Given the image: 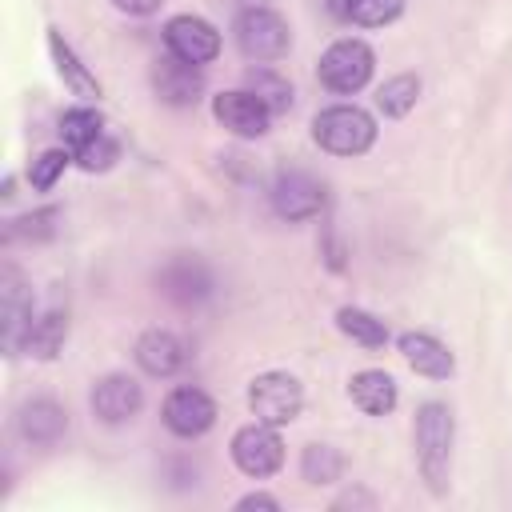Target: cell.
Returning a JSON list of instances; mask_svg holds the SVG:
<instances>
[{
    "label": "cell",
    "mask_w": 512,
    "mask_h": 512,
    "mask_svg": "<svg viewBox=\"0 0 512 512\" xmlns=\"http://www.w3.org/2000/svg\"><path fill=\"white\" fill-rule=\"evenodd\" d=\"M416 464L420 476L428 480V488L436 496L448 492V476H452V444H456V420L452 408L440 400H424L416 408Z\"/></svg>",
    "instance_id": "obj_1"
},
{
    "label": "cell",
    "mask_w": 512,
    "mask_h": 512,
    "mask_svg": "<svg viewBox=\"0 0 512 512\" xmlns=\"http://www.w3.org/2000/svg\"><path fill=\"white\" fill-rule=\"evenodd\" d=\"M312 140L332 156H360L376 144V120L356 104H332L312 116Z\"/></svg>",
    "instance_id": "obj_2"
},
{
    "label": "cell",
    "mask_w": 512,
    "mask_h": 512,
    "mask_svg": "<svg viewBox=\"0 0 512 512\" xmlns=\"http://www.w3.org/2000/svg\"><path fill=\"white\" fill-rule=\"evenodd\" d=\"M372 68H376V56L364 40L356 36H340L332 40L324 52H320V64H316V76L328 92L336 96H352L360 92L368 80H372Z\"/></svg>",
    "instance_id": "obj_3"
},
{
    "label": "cell",
    "mask_w": 512,
    "mask_h": 512,
    "mask_svg": "<svg viewBox=\"0 0 512 512\" xmlns=\"http://www.w3.org/2000/svg\"><path fill=\"white\" fill-rule=\"evenodd\" d=\"M232 36H236V48L248 56V60H280L288 48H292V28L280 12L272 8H244L232 24Z\"/></svg>",
    "instance_id": "obj_4"
},
{
    "label": "cell",
    "mask_w": 512,
    "mask_h": 512,
    "mask_svg": "<svg viewBox=\"0 0 512 512\" xmlns=\"http://www.w3.org/2000/svg\"><path fill=\"white\" fill-rule=\"evenodd\" d=\"M248 408H252L256 420L284 428V424L296 420L300 408H304V384H300L292 372H280V368L260 372V376L248 384Z\"/></svg>",
    "instance_id": "obj_5"
},
{
    "label": "cell",
    "mask_w": 512,
    "mask_h": 512,
    "mask_svg": "<svg viewBox=\"0 0 512 512\" xmlns=\"http://www.w3.org/2000/svg\"><path fill=\"white\" fill-rule=\"evenodd\" d=\"M232 464L252 476V480H264L272 472H280L284 464V440L276 432V424H264V420H252L244 428L232 432Z\"/></svg>",
    "instance_id": "obj_6"
},
{
    "label": "cell",
    "mask_w": 512,
    "mask_h": 512,
    "mask_svg": "<svg viewBox=\"0 0 512 512\" xmlns=\"http://www.w3.org/2000/svg\"><path fill=\"white\" fill-rule=\"evenodd\" d=\"M32 320H36V312H32V288H28V280L8 264V268L0 272V332H4L8 356L24 352V340H28V332H32Z\"/></svg>",
    "instance_id": "obj_7"
},
{
    "label": "cell",
    "mask_w": 512,
    "mask_h": 512,
    "mask_svg": "<svg viewBox=\"0 0 512 512\" xmlns=\"http://www.w3.org/2000/svg\"><path fill=\"white\" fill-rule=\"evenodd\" d=\"M160 416H164V428H168L172 436L192 440V436H204V432L216 424V400H212L204 388L184 384V388H172V392L164 396Z\"/></svg>",
    "instance_id": "obj_8"
},
{
    "label": "cell",
    "mask_w": 512,
    "mask_h": 512,
    "mask_svg": "<svg viewBox=\"0 0 512 512\" xmlns=\"http://www.w3.org/2000/svg\"><path fill=\"white\" fill-rule=\"evenodd\" d=\"M272 208H276V216H284V220H312V216H320V208H324V184H320L312 172L284 168V172L272 180Z\"/></svg>",
    "instance_id": "obj_9"
},
{
    "label": "cell",
    "mask_w": 512,
    "mask_h": 512,
    "mask_svg": "<svg viewBox=\"0 0 512 512\" xmlns=\"http://www.w3.org/2000/svg\"><path fill=\"white\" fill-rule=\"evenodd\" d=\"M164 44L172 56H180L188 64H208L220 56V32L204 16H192V12L172 16L164 24Z\"/></svg>",
    "instance_id": "obj_10"
},
{
    "label": "cell",
    "mask_w": 512,
    "mask_h": 512,
    "mask_svg": "<svg viewBox=\"0 0 512 512\" xmlns=\"http://www.w3.org/2000/svg\"><path fill=\"white\" fill-rule=\"evenodd\" d=\"M212 116L220 128H228L232 136L240 140H256L268 132V120L272 112L248 92V88H232V92H216L212 96Z\"/></svg>",
    "instance_id": "obj_11"
},
{
    "label": "cell",
    "mask_w": 512,
    "mask_h": 512,
    "mask_svg": "<svg viewBox=\"0 0 512 512\" xmlns=\"http://www.w3.org/2000/svg\"><path fill=\"white\" fill-rule=\"evenodd\" d=\"M152 88H156V96L164 100V104H172V108H192L196 100H200V92H204V76H200V64H188V60H180V56H160L156 64H152Z\"/></svg>",
    "instance_id": "obj_12"
},
{
    "label": "cell",
    "mask_w": 512,
    "mask_h": 512,
    "mask_svg": "<svg viewBox=\"0 0 512 512\" xmlns=\"http://www.w3.org/2000/svg\"><path fill=\"white\" fill-rule=\"evenodd\" d=\"M144 408V388L128 372H108L92 384V412L104 424H124Z\"/></svg>",
    "instance_id": "obj_13"
},
{
    "label": "cell",
    "mask_w": 512,
    "mask_h": 512,
    "mask_svg": "<svg viewBox=\"0 0 512 512\" xmlns=\"http://www.w3.org/2000/svg\"><path fill=\"white\" fill-rule=\"evenodd\" d=\"M132 356H136L140 372L164 380V376H176V372L184 368V360H188V344H184L176 332H168V328H148V332H140Z\"/></svg>",
    "instance_id": "obj_14"
},
{
    "label": "cell",
    "mask_w": 512,
    "mask_h": 512,
    "mask_svg": "<svg viewBox=\"0 0 512 512\" xmlns=\"http://www.w3.org/2000/svg\"><path fill=\"white\" fill-rule=\"evenodd\" d=\"M404 364L416 372V376H428V380H448L456 372V356L448 352L444 340H436L432 332H400L396 340Z\"/></svg>",
    "instance_id": "obj_15"
},
{
    "label": "cell",
    "mask_w": 512,
    "mask_h": 512,
    "mask_svg": "<svg viewBox=\"0 0 512 512\" xmlns=\"http://www.w3.org/2000/svg\"><path fill=\"white\" fill-rule=\"evenodd\" d=\"M16 428H20V436H24L28 444L48 448V444H56V440L68 432V412H64V404H56L52 396H36V400H28V404L20 408Z\"/></svg>",
    "instance_id": "obj_16"
},
{
    "label": "cell",
    "mask_w": 512,
    "mask_h": 512,
    "mask_svg": "<svg viewBox=\"0 0 512 512\" xmlns=\"http://www.w3.org/2000/svg\"><path fill=\"white\" fill-rule=\"evenodd\" d=\"M348 396H352V404H356L360 412H368V416H388V412L396 408V400H400V388H396V380H392L384 368H364V372H356V376L348 380Z\"/></svg>",
    "instance_id": "obj_17"
},
{
    "label": "cell",
    "mask_w": 512,
    "mask_h": 512,
    "mask_svg": "<svg viewBox=\"0 0 512 512\" xmlns=\"http://www.w3.org/2000/svg\"><path fill=\"white\" fill-rule=\"evenodd\" d=\"M48 52H52L56 72H60V80L68 84L72 96H80V100H100V80L80 64V56L72 52V44H68L56 28H48Z\"/></svg>",
    "instance_id": "obj_18"
},
{
    "label": "cell",
    "mask_w": 512,
    "mask_h": 512,
    "mask_svg": "<svg viewBox=\"0 0 512 512\" xmlns=\"http://www.w3.org/2000/svg\"><path fill=\"white\" fill-rule=\"evenodd\" d=\"M64 340H68V312L60 304H52V308H44L32 320V332L24 340V352L36 356V360H56L60 348H64Z\"/></svg>",
    "instance_id": "obj_19"
},
{
    "label": "cell",
    "mask_w": 512,
    "mask_h": 512,
    "mask_svg": "<svg viewBox=\"0 0 512 512\" xmlns=\"http://www.w3.org/2000/svg\"><path fill=\"white\" fill-rule=\"evenodd\" d=\"M336 328L360 348H384L388 344V324L380 316H372L368 308H356V304H344L336 312Z\"/></svg>",
    "instance_id": "obj_20"
},
{
    "label": "cell",
    "mask_w": 512,
    "mask_h": 512,
    "mask_svg": "<svg viewBox=\"0 0 512 512\" xmlns=\"http://www.w3.org/2000/svg\"><path fill=\"white\" fill-rule=\"evenodd\" d=\"M244 88H248L272 116H276V112H288L292 100H296L288 76H280V72H272V68H252V72L244 76Z\"/></svg>",
    "instance_id": "obj_21"
},
{
    "label": "cell",
    "mask_w": 512,
    "mask_h": 512,
    "mask_svg": "<svg viewBox=\"0 0 512 512\" xmlns=\"http://www.w3.org/2000/svg\"><path fill=\"white\" fill-rule=\"evenodd\" d=\"M416 96H420V76L400 72V76H392V80H384V84L376 88V108H380L388 120H400V116H408V112L416 108Z\"/></svg>",
    "instance_id": "obj_22"
},
{
    "label": "cell",
    "mask_w": 512,
    "mask_h": 512,
    "mask_svg": "<svg viewBox=\"0 0 512 512\" xmlns=\"http://www.w3.org/2000/svg\"><path fill=\"white\" fill-rule=\"evenodd\" d=\"M104 132V116L96 112V108H88V104H80V108H68L64 116H60V140H64V148H84L88 140H96Z\"/></svg>",
    "instance_id": "obj_23"
},
{
    "label": "cell",
    "mask_w": 512,
    "mask_h": 512,
    "mask_svg": "<svg viewBox=\"0 0 512 512\" xmlns=\"http://www.w3.org/2000/svg\"><path fill=\"white\" fill-rule=\"evenodd\" d=\"M300 476L308 484H332L344 476V456L332 444H308L300 456Z\"/></svg>",
    "instance_id": "obj_24"
},
{
    "label": "cell",
    "mask_w": 512,
    "mask_h": 512,
    "mask_svg": "<svg viewBox=\"0 0 512 512\" xmlns=\"http://www.w3.org/2000/svg\"><path fill=\"white\" fill-rule=\"evenodd\" d=\"M336 8L344 20H352L360 28H384L404 12V0H340Z\"/></svg>",
    "instance_id": "obj_25"
},
{
    "label": "cell",
    "mask_w": 512,
    "mask_h": 512,
    "mask_svg": "<svg viewBox=\"0 0 512 512\" xmlns=\"http://www.w3.org/2000/svg\"><path fill=\"white\" fill-rule=\"evenodd\" d=\"M68 164H76L72 148H44V152L28 164V184H32L36 192H48V188L64 176V168H68Z\"/></svg>",
    "instance_id": "obj_26"
},
{
    "label": "cell",
    "mask_w": 512,
    "mask_h": 512,
    "mask_svg": "<svg viewBox=\"0 0 512 512\" xmlns=\"http://www.w3.org/2000/svg\"><path fill=\"white\" fill-rule=\"evenodd\" d=\"M72 156H76V164H80L84 172H108V168L120 160V144H116L108 132H100L96 140H88V144L76 148Z\"/></svg>",
    "instance_id": "obj_27"
},
{
    "label": "cell",
    "mask_w": 512,
    "mask_h": 512,
    "mask_svg": "<svg viewBox=\"0 0 512 512\" xmlns=\"http://www.w3.org/2000/svg\"><path fill=\"white\" fill-rule=\"evenodd\" d=\"M52 220H60L56 208H40V212H28L20 220H12V236H52Z\"/></svg>",
    "instance_id": "obj_28"
},
{
    "label": "cell",
    "mask_w": 512,
    "mask_h": 512,
    "mask_svg": "<svg viewBox=\"0 0 512 512\" xmlns=\"http://www.w3.org/2000/svg\"><path fill=\"white\" fill-rule=\"evenodd\" d=\"M248 508H264V512H280V500L268 496V492H248L236 500V512H248Z\"/></svg>",
    "instance_id": "obj_29"
},
{
    "label": "cell",
    "mask_w": 512,
    "mask_h": 512,
    "mask_svg": "<svg viewBox=\"0 0 512 512\" xmlns=\"http://www.w3.org/2000/svg\"><path fill=\"white\" fill-rule=\"evenodd\" d=\"M112 8H120L128 16H148V12L160 8V0H112Z\"/></svg>",
    "instance_id": "obj_30"
},
{
    "label": "cell",
    "mask_w": 512,
    "mask_h": 512,
    "mask_svg": "<svg viewBox=\"0 0 512 512\" xmlns=\"http://www.w3.org/2000/svg\"><path fill=\"white\" fill-rule=\"evenodd\" d=\"M348 504H368V508H372V504H376V496H368V492H344L332 508H348Z\"/></svg>",
    "instance_id": "obj_31"
}]
</instances>
